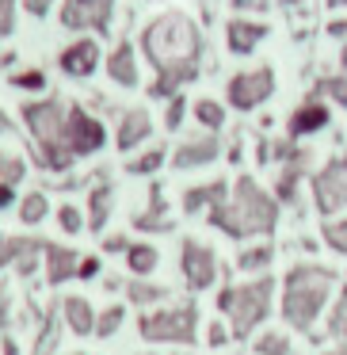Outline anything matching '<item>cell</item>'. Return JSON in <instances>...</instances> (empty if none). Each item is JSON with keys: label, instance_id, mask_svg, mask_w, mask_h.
<instances>
[{"label": "cell", "instance_id": "22", "mask_svg": "<svg viewBox=\"0 0 347 355\" xmlns=\"http://www.w3.org/2000/svg\"><path fill=\"white\" fill-rule=\"evenodd\" d=\"M111 210H115V184H111V180H100V184H92V191H88V214H84L88 230L103 233Z\"/></svg>", "mask_w": 347, "mask_h": 355}, {"label": "cell", "instance_id": "37", "mask_svg": "<svg viewBox=\"0 0 347 355\" xmlns=\"http://www.w3.org/2000/svg\"><path fill=\"white\" fill-rule=\"evenodd\" d=\"M317 96H321L324 103H336V107H347V77H324L321 85H317Z\"/></svg>", "mask_w": 347, "mask_h": 355}, {"label": "cell", "instance_id": "7", "mask_svg": "<svg viewBox=\"0 0 347 355\" xmlns=\"http://www.w3.org/2000/svg\"><path fill=\"white\" fill-rule=\"evenodd\" d=\"M313 191V207L321 218H339L347 210V157H332L324 161L321 172H313L309 180Z\"/></svg>", "mask_w": 347, "mask_h": 355}, {"label": "cell", "instance_id": "27", "mask_svg": "<svg viewBox=\"0 0 347 355\" xmlns=\"http://www.w3.org/2000/svg\"><path fill=\"white\" fill-rule=\"evenodd\" d=\"M16 214H19V222L31 230V225H42L50 218V199H46V191H31V195H24L19 199V207H16Z\"/></svg>", "mask_w": 347, "mask_h": 355}, {"label": "cell", "instance_id": "6", "mask_svg": "<svg viewBox=\"0 0 347 355\" xmlns=\"http://www.w3.org/2000/svg\"><path fill=\"white\" fill-rule=\"evenodd\" d=\"M138 336L145 344H176L191 347L199 340V306L184 302V306H157L138 317Z\"/></svg>", "mask_w": 347, "mask_h": 355}, {"label": "cell", "instance_id": "13", "mask_svg": "<svg viewBox=\"0 0 347 355\" xmlns=\"http://www.w3.org/2000/svg\"><path fill=\"white\" fill-rule=\"evenodd\" d=\"M328 123H332V107L321 100V96H309V100H301L298 107L290 111L286 134H290V141H301V138H309V134L324 130Z\"/></svg>", "mask_w": 347, "mask_h": 355}, {"label": "cell", "instance_id": "29", "mask_svg": "<svg viewBox=\"0 0 347 355\" xmlns=\"http://www.w3.org/2000/svg\"><path fill=\"white\" fill-rule=\"evenodd\" d=\"M126 298H130L134 306H161V302L168 298V286L149 283V279H130V283H126Z\"/></svg>", "mask_w": 347, "mask_h": 355}, {"label": "cell", "instance_id": "32", "mask_svg": "<svg viewBox=\"0 0 347 355\" xmlns=\"http://www.w3.org/2000/svg\"><path fill=\"white\" fill-rule=\"evenodd\" d=\"M252 352L256 355H290V336L278 329H267L252 340Z\"/></svg>", "mask_w": 347, "mask_h": 355}, {"label": "cell", "instance_id": "5", "mask_svg": "<svg viewBox=\"0 0 347 355\" xmlns=\"http://www.w3.org/2000/svg\"><path fill=\"white\" fill-rule=\"evenodd\" d=\"M271 302H275V279L271 275H256L248 283H225L217 294V309L229 317V336L248 340L271 317Z\"/></svg>", "mask_w": 347, "mask_h": 355}, {"label": "cell", "instance_id": "47", "mask_svg": "<svg viewBox=\"0 0 347 355\" xmlns=\"http://www.w3.org/2000/svg\"><path fill=\"white\" fill-rule=\"evenodd\" d=\"M126 248H130V241H126L123 233H115V237L103 241V252H126Z\"/></svg>", "mask_w": 347, "mask_h": 355}, {"label": "cell", "instance_id": "42", "mask_svg": "<svg viewBox=\"0 0 347 355\" xmlns=\"http://www.w3.org/2000/svg\"><path fill=\"white\" fill-rule=\"evenodd\" d=\"M16 4L19 0H0V31L4 35L16 31Z\"/></svg>", "mask_w": 347, "mask_h": 355}, {"label": "cell", "instance_id": "50", "mask_svg": "<svg viewBox=\"0 0 347 355\" xmlns=\"http://www.w3.org/2000/svg\"><path fill=\"white\" fill-rule=\"evenodd\" d=\"M0 134H12V119L4 115V111H0Z\"/></svg>", "mask_w": 347, "mask_h": 355}, {"label": "cell", "instance_id": "56", "mask_svg": "<svg viewBox=\"0 0 347 355\" xmlns=\"http://www.w3.org/2000/svg\"><path fill=\"white\" fill-rule=\"evenodd\" d=\"M69 355H84V352H69Z\"/></svg>", "mask_w": 347, "mask_h": 355}, {"label": "cell", "instance_id": "16", "mask_svg": "<svg viewBox=\"0 0 347 355\" xmlns=\"http://www.w3.org/2000/svg\"><path fill=\"white\" fill-rule=\"evenodd\" d=\"M149 134H153V115L145 107H126L115 126V149L118 153H134L138 146L149 141Z\"/></svg>", "mask_w": 347, "mask_h": 355}, {"label": "cell", "instance_id": "20", "mask_svg": "<svg viewBox=\"0 0 347 355\" xmlns=\"http://www.w3.org/2000/svg\"><path fill=\"white\" fill-rule=\"evenodd\" d=\"M305 161H309V149H298V153L278 168L275 191H271L278 202H298V184L305 180Z\"/></svg>", "mask_w": 347, "mask_h": 355}, {"label": "cell", "instance_id": "9", "mask_svg": "<svg viewBox=\"0 0 347 355\" xmlns=\"http://www.w3.org/2000/svg\"><path fill=\"white\" fill-rule=\"evenodd\" d=\"M65 146L77 157H96L107 146V126L103 119H96L92 111H84L80 103H69V115H65Z\"/></svg>", "mask_w": 347, "mask_h": 355}, {"label": "cell", "instance_id": "1", "mask_svg": "<svg viewBox=\"0 0 347 355\" xmlns=\"http://www.w3.org/2000/svg\"><path fill=\"white\" fill-rule=\"evenodd\" d=\"M138 50L157 69V85H149L153 100H172L202 73V31L187 12H161L138 35Z\"/></svg>", "mask_w": 347, "mask_h": 355}, {"label": "cell", "instance_id": "17", "mask_svg": "<svg viewBox=\"0 0 347 355\" xmlns=\"http://www.w3.org/2000/svg\"><path fill=\"white\" fill-rule=\"evenodd\" d=\"M77 263H80V256L73 252L69 245L46 241V248H42V275H46L50 286H62V283H69V279H77Z\"/></svg>", "mask_w": 347, "mask_h": 355}, {"label": "cell", "instance_id": "11", "mask_svg": "<svg viewBox=\"0 0 347 355\" xmlns=\"http://www.w3.org/2000/svg\"><path fill=\"white\" fill-rule=\"evenodd\" d=\"M111 19H115V0H65L57 24L80 35H107Z\"/></svg>", "mask_w": 347, "mask_h": 355}, {"label": "cell", "instance_id": "21", "mask_svg": "<svg viewBox=\"0 0 347 355\" xmlns=\"http://www.w3.org/2000/svg\"><path fill=\"white\" fill-rule=\"evenodd\" d=\"M229 199V184L225 180H210V184L187 187L184 191V214H199V210H214Z\"/></svg>", "mask_w": 347, "mask_h": 355}, {"label": "cell", "instance_id": "55", "mask_svg": "<svg viewBox=\"0 0 347 355\" xmlns=\"http://www.w3.org/2000/svg\"><path fill=\"white\" fill-rule=\"evenodd\" d=\"M4 39H8V35H4V31H0V42H4Z\"/></svg>", "mask_w": 347, "mask_h": 355}, {"label": "cell", "instance_id": "54", "mask_svg": "<svg viewBox=\"0 0 347 355\" xmlns=\"http://www.w3.org/2000/svg\"><path fill=\"white\" fill-rule=\"evenodd\" d=\"M344 65H347V46H344Z\"/></svg>", "mask_w": 347, "mask_h": 355}, {"label": "cell", "instance_id": "12", "mask_svg": "<svg viewBox=\"0 0 347 355\" xmlns=\"http://www.w3.org/2000/svg\"><path fill=\"white\" fill-rule=\"evenodd\" d=\"M100 62H103V50H100V42H96L92 35L73 39L69 46H62V54H57V69H62L65 77H73V80H88L96 69H100Z\"/></svg>", "mask_w": 347, "mask_h": 355}, {"label": "cell", "instance_id": "39", "mask_svg": "<svg viewBox=\"0 0 347 355\" xmlns=\"http://www.w3.org/2000/svg\"><path fill=\"white\" fill-rule=\"evenodd\" d=\"M187 111H191L187 96H184V92H179V96H172V100H168V111H164V130H172V134H176L179 126H184Z\"/></svg>", "mask_w": 347, "mask_h": 355}, {"label": "cell", "instance_id": "53", "mask_svg": "<svg viewBox=\"0 0 347 355\" xmlns=\"http://www.w3.org/2000/svg\"><path fill=\"white\" fill-rule=\"evenodd\" d=\"M324 355H347V344L344 347H332V352H324Z\"/></svg>", "mask_w": 347, "mask_h": 355}, {"label": "cell", "instance_id": "36", "mask_svg": "<svg viewBox=\"0 0 347 355\" xmlns=\"http://www.w3.org/2000/svg\"><path fill=\"white\" fill-rule=\"evenodd\" d=\"M12 88H19V92H46V73L42 69H16L8 77Z\"/></svg>", "mask_w": 347, "mask_h": 355}, {"label": "cell", "instance_id": "46", "mask_svg": "<svg viewBox=\"0 0 347 355\" xmlns=\"http://www.w3.org/2000/svg\"><path fill=\"white\" fill-rule=\"evenodd\" d=\"M8 317H12V298H8V291L0 286V336L8 332Z\"/></svg>", "mask_w": 347, "mask_h": 355}, {"label": "cell", "instance_id": "40", "mask_svg": "<svg viewBox=\"0 0 347 355\" xmlns=\"http://www.w3.org/2000/svg\"><path fill=\"white\" fill-rule=\"evenodd\" d=\"M229 8L237 12V16H267L271 0H229Z\"/></svg>", "mask_w": 347, "mask_h": 355}, {"label": "cell", "instance_id": "10", "mask_svg": "<svg viewBox=\"0 0 347 355\" xmlns=\"http://www.w3.org/2000/svg\"><path fill=\"white\" fill-rule=\"evenodd\" d=\"M217 252L210 245H202V241L195 237H184V245H179V275H184L187 291H210V286L217 283Z\"/></svg>", "mask_w": 347, "mask_h": 355}, {"label": "cell", "instance_id": "8", "mask_svg": "<svg viewBox=\"0 0 347 355\" xmlns=\"http://www.w3.org/2000/svg\"><path fill=\"white\" fill-rule=\"evenodd\" d=\"M275 96V69L271 65H256V69H240L225 80V103L233 111H256Z\"/></svg>", "mask_w": 347, "mask_h": 355}, {"label": "cell", "instance_id": "52", "mask_svg": "<svg viewBox=\"0 0 347 355\" xmlns=\"http://www.w3.org/2000/svg\"><path fill=\"white\" fill-rule=\"evenodd\" d=\"M283 8H298V4H305V0H278Z\"/></svg>", "mask_w": 347, "mask_h": 355}, {"label": "cell", "instance_id": "2", "mask_svg": "<svg viewBox=\"0 0 347 355\" xmlns=\"http://www.w3.org/2000/svg\"><path fill=\"white\" fill-rule=\"evenodd\" d=\"M206 222L233 241H263L278 225V199L256 176H237L229 184V199L206 210Z\"/></svg>", "mask_w": 347, "mask_h": 355}, {"label": "cell", "instance_id": "25", "mask_svg": "<svg viewBox=\"0 0 347 355\" xmlns=\"http://www.w3.org/2000/svg\"><path fill=\"white\" fill-rule=\"evenodd\" d=\"M42 248H46V241H39V237H19V245H16V260H12L16 275L31 279L35 271L42 268Z\"/></svg>", "mask_w": 347, "mask_h": 355}, {"label": "cell", "instance_id": "43", "mask_svg": "<svg viewBox=\"0 0 347 355\" xmlns=\"http://www.w3.org/2000/svg\"><path fill=\"white\" fill-rule=\"evenodd\" d=\"M229 340H233V336H229V329H225L222 321H210V324H206V344H210V347H225Z\"/></svg>", "mask_w": 347, "mask_h": 355}, {"label": "cell", "instance_id": "31", "mask_svg": "<svg viewBox=\"0 0 347 355\" xmlns=\"http://www.w3.org/2000/svg\"><path fill=\"white\" fill-rule=\"evenodd\" d=\"M321 241H324V245H328L336 256H347V214L324 218V222H321Z\"/></svg>", "mask_w": 347, "mask_h": 355}, {"label": "cell", "instance_id": "44", "mask_svg": "<svg viewBox=\"0 0 347 355\" xmlns=\"http://www.w3.org/2000/svg\"><path fill=\"white\" fill-rule=\"evenodd\" d=\"M19 4H24V12L31 19H46L50 8H54V0H19Z\"/></svg>", "mask_w": 347, "mask_h": 355}, {"label": "cell", "instance_id": "48", "mask_svg": "<svg viewBox=\"0 0 347 355\" xmlns=\"http://www.w3.org/2000/svg\"><path fill=\"white\" fill-rule=\"evenodd\" d=\"M12 202H16V187L0 184V210H4V207H12Z\"/></svg>", "mask_w": 347, "mask_h": 355}, {"label": "cell", "instance_id": "51", "mask_svg": "<svg viewBox=\"0 0 347 355\" xmlns=\"http://www.w3.org/2000/svg\"><path fill=\"white\" fill-rule=\"evenodd\" d=\"M324 4H328L332 12H336V8H347V0H324Z\"/></svg>", "mask_w": 347, "mask_h": 355}, {"label": "cell", "instance_id": "4", "mask_svg": "<svg viewBox=\"0 0 347 355\" xmlns=\"http://www.w3.org/2000/svg\"><path fill=\"white\" fill-rule=\"evenodd\" d=\"M65 115H69V103L57 100V96L19 103V119L35 141V161L46 172H69L77 164V157L65 146Z\"/></svg>", "mask_w": 347, "mask_h": 355}, {"label": "cell", "instance_id": "33", "mask_svg": "<svg viewBox=\"0 0 347 355\" xmlns=\"http://www.w3.org/2000/svg\"><path fill=\"white\" fill-rule=\"evenodd\" d=\"M24 176H27V161H24V157L12 153V149H0V184L16 187V184H24Z\"/></svg>", "mask_w": 347, "mask_h": 355}, {"label": "cell", "instance_id": "34", "mask_svg": "<svg viewBox=\"0 0 347 355\" xmlns=\"http://www.w3.org/2000/svg\"><path fill=\"white\" fill-rule=\"evenodd\" d=\"M57 225H62V233L77 237V233H84L88 218H84V210H80L77 202H62V207H57Z\"/></svg>", "mask_w": 347, "mask_h": 355}, {"label": "cell", "instance_id": "38", "mask_svg": "<svg viewBox=\"0 0 347 355\" xmlns=\"http://www.w3.org/2000/svg\"><path fill=\"white\" fill-rule=\"evenodd\" d=\"M328 332L347 340V283H344V291L336 294V306H332V313H328Z\"/></svg>", "mask_w": 347, "mask_h": 355}, {"label": "cell", "instance_id": "23", "mask_svg": "<svg viewBox=\"0 0 347 355\" xmlns=\"http://www.w3.org/2000/svg\"><path fill=\"white\" fill-rule=\"evenodd\" d=\"M123 256H126L130 279H149L161 268V252H157V245H149V241H130V248H126Z\"/></svg>", "mask_w": 347, "mask_h": 355}, {"label": "cell", "instance_id": "28", "mask_svg": "<svg viewBox=\"0 0 347 355\" xmlns=\"http://www.w3.org/2000/svg\"><path fill=\"white\" fill-rule=\"evenodd\" d=\"M164 161H168V149L157 141V146H149L145 153L130 157V161H126V172H130V176H153V172L164 168Z\"/></svg>", "mask_w": 347, "mask_h": 355}, {"label": "cell", "instance_id": "45", "mask_svg": "<svg viewBox=\"0 0 347 355\" xmlns=\"http://www.w3.org/2000/svg\"><path fill=\"white\" fill-rule=\"evenodd\" d=\"M100 268H103L100 256H80V263H77V279H96V275H100Z\"/></svg>", "mask_w": 347, "mask_h": 355}, {"label": "cell", "instance_id": "30", "mask_svg": "<svg viewBox=\"0 0 347 355\" xmlns=\"http://www.w3.org/2000/svg\"><path fill=\"white\" fill-rule=\"evenodd\" d=\"M191 115H195V123L206 126L210 134H217V130L225 126V107H222L217 100H210V96H202V100L191 103Z\"/></svg>", "mask_w": 347, "mask_h": 355}, {"label": "cell", "instance_id": "41", "mask_svg": "<svg viewBox=\"0 0 347 355\" xmlns=\"http://www.w3.org/2000/svg\"><path fill=\"white\" fill-rule=\"evenodd\" d=\"M16 245H19V237H8V233L0 230V271L12 268V260H16Z\"/></svg>", "mask_w": 347, "mask_h": 355}, {"label": "cell", "instance_id": "24", "mask_svg": "<svg viewBox=\"0 0 347 355\" xmlns=\"http://www.w3.org/2000/svg\"><path fill=\"white\" fill-rule=\"evenodd\" d=\"M134 230H141V233H172V218H168V210H164V202H161V187L149 191V210L134 214Z\"/></svg>", "mask_w": 347, "mask_h": 355}, {"label": "cell", "instance_id": "3", "mask_svg": "<svg viewBox=\"0 0 347 355\" xmlns=\"http://www.w3.org/2000/svg\"><path fill=\"white\" fill-rule=\"evenodd\" d=\"M332 291H336V271L332 268H324V263H294L283 275V298H278L283 321L298 332H309L328 309Z\"/></svg>", "mask_w": 347, "mask_h": 355}, {"label": "cell", "instance_id": "15", "mask_svg": "<svg viewBox=\"0 0 347 355\" xmlns=\"http://www.w3.org/2000/svg\"><path fill=\"white\" fill-rule=\"evenodd\" d=\"M222 157V141L217 134H202V138H191V141H179V149L172 153V168L176 172H191V168H206Z\"/></svg>", "mask_w": 347, "mask_h": 355}, {"label": "cell", "instance_id": "26", "mask_svg": "<svg viewBox=\"0 0 347 355\" xmlns=\"http://www.w3.org/2000/svg\"><path fill=\"white\" fill-rule=\"evenodd\" d=\"M271 260H275V245H271V241H260V245H248L237 252V268L244 271V275H256V271L263 275V271L271 268Z\"/></svg>", "mask_w": 347, "mask_h": 355}, {"label": "cell", "instance_id": "49", "mask_svg": "<svg viewBox=\"0 0 347 355\" xmlns=\"http://www.w3.org/2000/svg\"><path fill=\"white\" fill-rule=\"evenodd\" d=\"M328 35H332V39H344V35H347V19H339V24H328Z\"/></svg>", "mask_w": 347, "mask_h": 355}, {"label": "cell", "instance_id": "19", "mask_svg": "<svg viewBox=\"0 0 347 355\" xmlns=\"http://www.w3.org/2000/svg\"><path fill=\"white\" fill-rule=\"evenodd\" d=\"M62 317H65V324H69V332L73 336H96V309H92V302L84 298V294H65L62 298Z\"/></svg>", "mask_w": 347, "mask_h": 355}, {"label": "cell", "instance_id": "18", "mask_svg": "<svg viewBox=\"0 0 347 355\" xmlns=\"http://www.w3.org/2000/svg\"><path fill=\"white\" fill-rule=\"evenodd\" d=\"M103 69H107V77L115 80L118 88H138V80H141V73H138V54H134V46H130L126 39L107 54Z\"/></svg>", "mask_w": 347, "mask_h": 355}, {"label": "cell", "instance_id": "35", "mask_svg": "<svg viewBox=\"0 0 347 355\" xmlns=\"http://www.w3.org/2000/svg\"><path fill=\"white\" fill-rule=\"evenodd\" d=\"M123 321H126V306H118V302H115V306H107L100 317H96V336H100V340L115 336V332L123 329Z\"/></svg>", "mask_w": 347, "mask_h": 355}, {"label": "cell", "instance_id": "14", "mask_svg": "<svg viewBox=\"0 0 347 355\" xmlns=\"http://www.w3.org/2000/svg\"><path fill=\"white\" fill-rule=\"evenodd\" d=\"M267 35H271V27L263 24V19L233 16L229 24H225V50H229L233 58H248V54H256V46H260Z\"/></svg>", "mask_w": 347, "mask_h": 355}]
</instances>
